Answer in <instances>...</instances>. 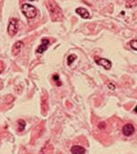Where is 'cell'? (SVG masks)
Returning a JSON list of instances; mask_svg holds the SVG:
<instances>
[{
  "label": "cell",
  "mask_w": 137,
  "mask_h": 154,
  "mask_svg": "<svg viewBox=\"0 0 137 154\" xmlns=\"http://www.w3.org/2000/svg\"><path fill=\"white\" fill-rule=\"evenodd\" d=\"M47 4H48L47 8L50 12L51 20L53 21L61 20V19L63 18V14H62L61 9L58 6V4L54 1H48Z\"/></svg>",
  "instance_id": "obj_1"
},
{
  "label": "cell",
  "mask_w": 137,
  "mask_h": 154,
  "mask_svg": "<svg viewBox=\"0 0 137 154\" xmlns=\"http://www.w3.org/2000/svg\"><path fill=\"white\" fill-rule=\"evenodd\" d=\"M21 12L28 19H34L37 15V10L30 4H23L21 5Z\"/></svg>",
  "instance_id": "obj_2"
},
{
  "label": "cell",
  "mask_w": 137,
  "mask_h": 154,
  "mask_svg": "<svg viewBox=\"0 0 137 154\" xmlns=\"http://www.w3.org/2000/svg\"><path fill=\"white\" fill-rule=\"evenodd\" d=\"M19 29V21L17 19H11L9 25L7 27V32L11 36H13L17 34Z\"/></svg>",
  "instance_id": "obj_3"
},
{
  "label": "cell",
  "mask_w": 137,
  "mask_h": 154,
  "mask_svg": "<svg viewBox=\"0 0 137 154\" xmlns=\"http://www.w3.org/2000/svg\"><path fill=\"white\" fill-rule=\"evenodd\" d=\"M95 62H96L97 65L103 66L105 69H107V70L111 69V66H112L111 62L109 59H106V58H101L95 57Z\"/></svg>",
  "instance_id": "obj_4"
},
{
  "label": "cell",
  "mask_w": 137,
  "mask_h": 154,
  "mask_svg": "<svg viewBox=\"0 0 137 154\" xmlns=\"http://www.w3.org/2000/svg\"><path fill=\"white\" fill-rule=\"evenodd\" d=\"M23 46H24L23 42H21V41L16 42V43L12 45V56H17V55H19L20 52L21 51V49L23 48Z\"/></svg>",
  "instance_id": "obj_5"
},
{
  "label": "cell",
  "mask_w": 137,
  "mask_h": 154,
  "mask_svg": "<svg viewBox=\"0 0 137 154\" xmlns=\"http://www.w3.org/2000/svg\"><path fill=\"white\" fill-rule=\"evenodd\" d=\"M122 132L125 136H132L134 133H135V127L128 123V124H126L124 127H123V129H122Z\"/></svg>",
  "instance_id": "obj_6"
},
{
  "label": "cell",
  "mask_w": 137,
  "mask_h": 154,
  "mask_svg": "<svg viewBox=\"0 0 137 154\" xmlns=\"http://www.w3.org/2000/svg\"><path fill=\"white\" fill-rule=\"evenodd\" d=\"M50 45V40L45 39V38L43 39V40H42V45H39V47H38L37 50H36V52H37V53H43V52H44V51L48 49V47H49Z\"/></svg>",
  "instance_id": "obj_7"
},
{
  "label": "cell",
  "mask_w": 137,
  "mask_h": 154,
  "mask_svg": "<svg viewBox=\"0 0 137 154\" xmlns=\"http://www.w3.org/2000/svg\"><path fill=\"white\" fill-rule=\"evenodd\" d=\"M71 153H72V154H85L86 153V150L82 146L74 145L71 148Z\"/></svg>",
  "instance_id": "obj_8"
},
{
  "label": "cell",
  "mask_w": 137,
  "mask_h": 154,
  "mask_svg": "<svg viewBox=\"0 0 137 154\" xmlns=\"http://www.w3.org/2000/svg\"><path fill=\"white\" fill-rule=\"evenodd\" d=\"M75 12H76L82 18H83V19H88V18H90V13H89V12H88L85 8L79 7V8L76 9Z\"/></svg>",
  "instance_id": "obj_9"
},
{
  "label": "cell",
  "mask_w": 137,
  "mask_h": 154,
  "mask_svg": "<svg viewBox=\"0 0 137 154\" xmlns=\"http://www.w3.org/2000/svg\"><path fill=\"white\" fill-rule=\"evenodd\" d=\"M25 126H26V122H25V120H20L19 121H18V130L19 131H22L24 128H25Z\"/></svg>",
  "instance_id": "obj_10"
},
{
  "label": "cell",
  "mask_w": 137,
  "mask_h": 154,
  "mask_svg": "<svg viewBox=\"0 0 137 154\" xmlns=\"http://www.w3.org/2000/svg\"><path fill=\"white\" fill-rule=\"evenodd\" d=\"M76 56L75 55H70V56H68V58H67V64L70 66L73 62H74V59H76Z\"/></svg>",
  "instance_id": "obj_11"
},
{
  "label": "cell",
  "mask_w": 137,
  "mask_h": 154,
  "mask_svg": "<svg viewBox=\"0 0 137 154\" xmlns=\"http://www.w3.org/2000/svg\"><path fill=\"white\" fill-rule=\"evenodd\" d=\"M130 45H131V47H132L134 50L137 51V40H133V41H131V42H130Z\"/></svg>",
  "instance_id": "obj_12"
},
{
  "label": "cell",
  "mask_w": 137,
  "mask_h": 154,
  "mask_svg": "<svg viewBox=\"0 0 137 154\" xmlns=\"http://www.w3.org/2000/svg\"><path fill=\"white\" fill-rule=\"evenodd\" d=\"M107 85H108V87H109V89H110L111 91H114V90H115V86H114V85H112L111 82H109Z\"/></svg>",
  "instance_id": "obj_13"
},
{
  "label": "cell",
  "mask_w": 137,
  "mask_h": 154,
  "mask_svg": "<svg viewBox=\"0 0 137 154\" xmlns=\"http://www.w3.org/2000/svg\"><path fill=\"white\" fill-rule=\"evenodd\" d=\"M135 112H136V113H137V105H136V107L135 108Z\"/></svg>",
  "instance_id": "obj_14"
}]
</instances>
